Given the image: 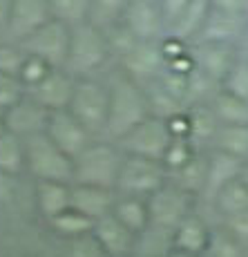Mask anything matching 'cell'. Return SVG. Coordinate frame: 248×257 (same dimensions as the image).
Wrapping results in <instances>:
<instances>
[{
  "label": "cell",
  "mask_w": 248,
  "mask_h": 257,
  "mask_svg": "<svg viewBox=\"0 0 248 257\" xmlns=\"http://www.w3.org/2000/svg\"><path fill=\"white\" fill-rule=\"evenodd\" d=\"M107 85H110V114H107L105 137L118 141L150 116V107H148L146 87L121 70L107 81Z\"/></svg>",
  "instance_id": "6da1fadb"
},
{
  "label": "cell",
  "mask_w": 248,
  "mask_h": 257,
  "mask_svg": "<svg viewBox=\"0 0 248 257\" xmlns=\"http://www.w3.org/2000/svg\"><path fill=\"white\" fill-rule=\"evenodd\" d=\"M110 58H114V54L105 29L94 25L92 21L72 27L69 54L65 63L67 72H72L76 78L96 76L110 63Z\"/></svg>",
  "instance_id": "7a4b0ae2"
},
{
  "label": "cell",
  "mask_w": 248,
  "mask_h": 257,
  "mask_svg": "<svg viewBox=\"0 0 248 257\" xmlns=\"http://www.w3.org/2000/svg\"><path fill=\"white\" fill-rule=\"evenodd\" d=\"M121 164V146L107 137H98L74 159V184L103 186L116 190Z\"/></svg>",
  "instance_id": "3957f363"
},
{
  "label": "cell",
  "mask_w": 248,
  "mask_h": 257,
  "mask_svg": "<svg viewBox=\"0 0 248 257\" xmlns=\"http://www.w3.org/2000/svg\"><path fill=\"white\" fill-rule=\"evenodd\" d=\"M25 141V172L34 181H69L74 184V159L63 152L45 132Z\"/></svg>",
  "instance_id": "277c9868"
},
{
  "label": "cell",
  "mask_w": 248,
  "mask_h": 257,
  "mask_svg": "<svg viewBox=\"0 0 248 257\" xmlns=\"http://www.w3.org/2000/svg\"><path fill=\"white\" fill-rule=\"evenodd\" d=\"M94 137H105L107 114H110V85L96 76L76 78L72 103L67 107Z\"/></svg>",
  "instance_id": "5b68a950"
},
{
  "label": "cell",
  "mask_w": 248,
  "mask_h": 257,
  "mask_svg": "<svg viewBox=\"0 0 248 257\" xmlns=\"http://www.w3.org/2000/svg\"><path fill=\"white\" fill-rule=\"evenodd\" d=\"M168 179H170V175H168L163 161L148 159V157H139V155H126L123 152V164H121V172H118L116 192L118 195L150 197Z\"/></svg>",
  "instance_id": "8992f818"
},
{
  "label": "cell",
  "mask_w": 248,
  "mask_h": 257,
  "mask_svg": "<svg viewBox=\"0 0 248 257\" xmlns=\"http://www.w3.org/2000/svg\"><path fill=\"white\" fill-rule=\"evenodd\" d=\"M148 208H150V224L175 233L177 226L192 210H197V197L168 179L157 192L148 197Z\"/></svg>",
  "instance_id": "52a82bcc"
},
{
  "label": "cell",
  "mask_w": 248,
  "mask_h": 257,
  "mask_svg": "<svg viewBox=\"0 0 248 257\" xmlns=\"http://www.w3.org/2000/svg\"><path fill=\"white\" fill-rule=\"evenodd\" d=\"M69 38H72V27L52 18L45 25H41L36 32L29 34L27 38H23L21 47L32 56L47 61L52 67H65L69 54Z\"/></svg>",
  "instance_id": "ba28073f"
},
{
  "label": "cell",
  "mask_w": 248,
  "mask_h": 257,
  "mask_svg": "<svg viewBox=\"0 0 248 257\" xmlns=\"http://www.w3.org/2000/svg\"><path fill=\"white\" fill-rule=\"evenodd\" d=\"M172 139L175 137H172L166 118L148 116L146 121H141L137 127H132L116 143L121 146V150L126 155H139V157H148V159L163 161V155H166Z\"/></svg>",
  "instance_id": "9c48e42d"
},
{
  "label": "cell",
  "mask_w": 248,
  "mask_h": 257,
  "mask_svg": "<svg viewBox=\"0 0 248 257\" xmlns=\"http://www.w3.org/2000/svg\"><path fill=\"white\" fill-rule=\"evenodd\" d=\"M118 70L135 78L137 83L157 81L166 70V56H163L161 41H137L118 58Z\"/></svg>",
  "instance_id": "30bf717a"
},
{
  "label": "cell",
  "mask_w": 248,
  "mask_h": 257,
  "mask_svg": "<svg viewBox=\"0 0 248 257\" xmlns=\"http://www.w3.org/2000/svg\"><path fill=\"white\" fill-rule=\"evenodd\" d=\"M45 135L56 143L63 152H67L72 159H76V157L96 139L69 110H56L49 114Z\"/></svg>",
  "instance_id": "8fae6325"
},
{
  "label": "cell",
  "mask_w": 248,
  "mask_h": 257,
  "mask_svg": "<svg viewBox=\"0 0 248 257\" xmlns=\"http://www.w3.org/2000/svg\"><path fill=\"white\" fill-rule=\"evenodd\" d=\"M121 23L139 41H161L168 34V23L159 0H130Z\"/></svg>",
  "instance_id": "7c38bea8"
},
{
  "label": "cell",
  "mask_w": 248,
  "mask_h": 257,
  "mask_svg": "<svg viewBox=\"0 0 248 257\" xmlns=\"http://www.w3.org/2000/svg\"><path fill=\"white\" fill-rule=\"evenodd\" d=\"M190 49L195 67L208 78H212L219 87L237 63V58L241 56L237 43H192Z\"/></svg>",
  "instance_id": "4fadbf2b"
},
{
  "label": "cell",
  "mask_w": 248,
  "mask_h": 257,
  "mask_svg": "<svg viewBox=\"0 0 248 257\" xmlns=\"http://www.w3.org/2000/svg\"><path fill=\"white\" fill-rule=\"evenodd\" d=\"M47 21H52L49 0H12L5 36L9 41L21 43L23 38H27Z\"/></svg>",
  "instance_id": "5bb4252c"
},
{
  "label": "cell",
  "mask_w": 248,
  "mask_h": 257,
  "mask_svg": "<svg viewBox=\"0 0 248 257\" xmlns=\"http://www.w3.org/2000/svg\"><path fill=\"white\" fill-rule=\"evenodd\" d=\"M52 112L45 105L36 101L34 96L25 94L18 103H14L7 112H5V125L9 132H14L21 139H29L34 135H41L47 130V121Z\"/></svg>",
  "instance_id": "9a60e30c"
},
{
  "label": "cell",
  "mask_w": 248,
  "mask_h": 257,
  "mask_svg": "<svg viewBox=\"0 0 248 257\" xmlns=\"http://www.w3.org/2000/svg\"><path fill=\"white\" fill-rule=\"evenodd\" d=\"M74 87H76V76L67 72L65 67H54L36 87L27 90V94L36 98L41 105H45L49 112H56L69 107Z\"/></svg>",
  "instance_id": "2e32d148"
},
{
  "label": "cell",
  "mask_w": 248,
  "mask_h": 257,
  "mask_svg": "<svg viewBox=\"0 0 248 257\" xmlns=\"http://www.w3.org/2000/svg\"><path fill=\"white\" fill-rule=\"evenodd\" d=\"M248 32V14L210 9L195 43H237Z\"/></svg>",
  "instance_id": "e0dca14e"
},
{
  "label": "cell",
  "mask_w": 248,
  "mask_h": 257,
  "mask_svg": "<svg viewBox=\"0 0 248 257\" xmlns=\"http://www.w3.org/2000/svg\"><path fill=\"white\" fill-rule=\"evenodd\" d=\"M92 233L96 235V239L110 253V257H132V253H135L137 235L114 212L94 221Z\"/></svg>",
  "instance_id": "ac0fdd59"
},
{
  "label": "cell",
  "mask_w": 248,
  "mask_h": 257,
  "mask_svg": "<svg viewBox=\"0 0 248 257\" xmlns=\"http://www.w3.org/2000/svg\"><path fill=\"white\" fill-rule=\"evenodd\" d=\"M244 164L246 161L237 159V157L228 155V152L208 150V175H206V188H203L201 199H206L208 204H212L217 192L241 175Z\"/></svg>",
  "instance_id": "d6986e66"
},
{
  "label": "cell",
  "mask_w": 248,
  "mask_h": 257,
  "mask_svg": "<svg viewBox=\"0 0 248 257\" xmlns=\"http://www.w3.org/2000/svg\"><path fill=\"white\" fill-rule=\"evenodd\" d=\"M118 192L112 188L103 186H87V184H74L72 186V208L81 210L90 219H101L110 215L116 204Z\"/></svg>",
  "instance_id": "ffe728a7"
},
{
  "label": "cell",
  "mask_w": 248,
  "mask_h": 257,
  "mask_svg": "<svg viewBox=\"0 0 248 257\" xmlns=\"http://www.w3.org/2000/svg\"><path fill=\"white\" fill-rule=\"evenodd\" d=\"M72 186L69 181H34L36 208L47 221L72 208Z\"/></svg>",
  "instance_id": "44dd1931"
},
{
  "label": "cell",
  "mask_w": 248,
  "mask_h": 257,
  "mask_svg": "<svg viewBox=\"0 0 248 257\" xmlns=\"http://www.w3.org/2000/svg\"><path fill=\"white\" fill-rule=\"evenodd\" d=\"M212 228L197 210H192L186 219L175 228V248L186 250L192 255H206L208 244H210Z\"/></svg>",
  "instance_id": "7402d4cb"
},
{
  "label": "cell",
  "mask_w": 248,
  "mask_h": 257,
  "mask_svg": "<svg viewBox=\"0 0 248 257\" xmlns=\"http://www.w3.org/2000/svg\"><path fill=\"white\" fill-rule=\"evenodd\" d=\"M210 9H212L210 0H190V3L186 5V9L170 23L168 34L179 38L183 43H188V45H192V43L197 41V36H199Z\"/></svg>",
  "instance_id": "603a6c76"
},
{
  "label": "cell",
  "mask_w": 248,
  "mask_h": 257,
  "mask_svg": "<svg viewBox=\"0 0 248 257\" xmlns=\"http://www.w3.org/2000/svg\"><path fill=\"white\" fill-rule=\"evenodd\" d=\"M188 118H190V141L199 150H210L215 143L217 130H219V118L210 103H195L188 105Z\"/></svg>",
  "instance_id": "cb8c5ba5"
},
{
  "label": "cell",
  "mask_w": 248,
  "mask_h": 257,
  "mask_svg": "<svg viewBox=\"0 0 248 257\" xmlns=\"http://www.w3.org/2000/svg\"><path fill=\"white\" fill-rule=\"evenodd\" d=\"M114 215L128 226L135 235H141L150 226V208H148V197L137 195H118L114 204Z\"/></svg>",
  "instance_id": "d4e9b609"
},
{
  "label": "cell",
  "mask_w": 248,
  "mask_h": 257,
  "mask_svg": "<svg viewBox=\"0 0 248 257\" xmlns=\"http://www.w3.org/2000/svg\"><path fill=\"white\" fill-rule=\"evenodd\" d=\"M206 175H208V150H199L186 166L179 168L177 172H172L170 181H175L186 192L201 199L203 188H206Z\"/></svg>",
  "instance_id": "484cf974"
},
{
  "label": "cell",
  "mask_w": 248,
  "mask_h": 257,
  "mask_svg": "<svg viewBox=\"0 0 248 257\" xmlns=\"http://www.w3.org/2000/svg\"><path fill=\"white\" fill-rule=\"evenodd\" d=\"M175 248V233L150 224L141 235H137L132 257H168Z\"/></svg>",
  "instance_id": "4316f807"
},
{
  "label": "cell",
  "mask_w": 248,
  "mask_h": 257,
  "mask_svg": "<svg viewBox=\"0 0 248 257\" xmlns=\"http://www.w3.org/2000/svg\"><path fill=\"white\" fill-rule=\"evenodd\" d=\"M146 96H148V107H150V116H159V118H172L175 114L186 110V103L181 98H177L175 94L168 90L161 81H152L146 83Z\"/></svg>",
  "instance_id": "83f0119b"
},
{
  "label": "cell",
  "mask_w": 248,
  "mask_h": 257,
  "mask_svg": "<svg viewBox=\"0 0 248 257\" xmlns=\"http://www.w3.org/2000/svg\"><path fill=\"white\" fill-rule=\"evenodd\" d=\"M210 150H221L241 161H248V123L219 125Z\"/></svg>",
  "instance_id": "f1b7e54d"
},
{
  "label": "cell",
  "mask_w": 248,
  "mask_h": 257,
  "mask_svg": "<svg viewBox=\"0 0 248 257\" xmlns=\"http://www.w3.org/2000/svg\"><path fill=\"white\" fill-rule=\"evenodd\" d=\"M212 110L221 125H235V123H248V101L241 96L226 92L219 87V92L210 101Z\"/></svg>",
  "instance_id": "f546056e"
},
{
  "label": "cell",
  "mask_w": 248,
  "mask_h": 257,
  "mask_svg": "<svg viewBox=\"0 0 248 257\" xmlns=\"http://www.w3.org/2000/svg\"><path fill=\"white\" fill-rule=\"evenodd\" d=\"M47 224L58 237H63V239H67V241L92 233V228H94V219H90V217L83 215V212L76 208H67L65 212H61V215L52 217Z\"/></svg>",
  "instance_id": "4dcf8cb0"
},
{
  "label": "cell",
  "mask_w": 248,
  "mask_h": 257,
  "mask_svg": "<svg viewBox=\"0 0 248 257\" xmlns=\"http://www.w3.org/2000/svg\"><path fill=\"white\" fill-rule=\"evenodd\" d=\"M212 208L219 212L221 217L248 208V184L241 179V175L217 192V197L212 199Z\"/></svg>",
  "instance_id": "1f68e13d"
},
{
  "label": "cell",
  "mask_w": 248,
  "mask_h": 257,
  "mask_svg": "<svg viewBox=\"0 0 248 257\" xmlns=\"http://www.w3.org/2000/svg\"><path fill=\"white\" fill-rule=\"evenodd\" d=\"M0 172L14 177L25 172V141L9 130L0 137Z\"/></svg>",
  "instance_id": "d6a6232c"
},
{
  "label": "cell",
  "mask_w": 248,
  "mask_h": 257,
  "mask_svg": "<svg viewBox=\"0 0 248 257\" xmlns=\"http://www.w3.org/2000/svg\"><path fill=\"white\" fill-rule=\"evenodd\" d=\"M49 9H52V18L69 27H76L90 21L92 0H49Z\"/></svg>",
  "instance_id": "836d02e7"
},
{
  "label": "cell",
  "mask_w": 248,
  "mask_h": 257,
  "mask_svg": "<svg viewBox=\"0 0 248 257\" xmlns=\"http://www.w3.org/2000/svg\"><path fill=\"white\" fill-rule=\"evenodd\" d=\"M128 5H130V0H92L90 21L94 25H98V27L107 29L112 25L121 23Z\"/></svg>",
  "instance_id": "e575fe53"
},
{
  "label": "cell",
  "mask_w": 248,
  "mask_h": 257,
  "mask_svg": "<svg viewBox=\"0 0 248 257\" xmlns=\"http://www.w3.org/2000/svg\"><path fill=\"white\" fill-rule=\"evenodd\" d=\"M246 253L248 250L221 224L217 228H212L210 244H208V250H206L208 257H246Z\"/></svg>",
  "instance_id": "d590c367"
},
{
  "label": "cell",
  "mask_w": 248,
  "mask_h": 257,
  "mask_svg": "<svg viewBox=\"0 0 248 257\" xmlns=\"http://www.w3.org/2000/svg\"><path fill=\"white\" fill-rule=\"evenodd\" d=\"M197 152H199V148L190 139H172L166 155H163V166H166L168 175H172V172H177L179 168H183Z\"/></svg>",
  "instance_id": "8d00e7d4"
},
{
  "label": "cell",
  "mask_w": 248,
  "mask_h": 257,
  "mask_svg": "<svg viewBox=\"0 0 248 257\" xmlns=\"http://www.w3.org/2000/svg\"><path fill=\"white\" fill-rule=\"evenodd\" d=\"M25 56H27V52L21 47V43L9 41V38L0 41V72L3 74L18 76L25 63Z\"/></svg>",
  "instance_id": "74e56055"
},
{
  "label": "cell",
  "mask_w": 248,
  "mask_h": 257,
  "mask_svg": "<svg viewBox=\"0 0 248 257\" xmlns=\"http://www.w3.org/2000/svg\"><path fill=\"white\" fill-rule=\"evenodd\" d=\"M221 90L248 101V58L246 56L237 58V63L232 65V70L228 72V76L221 83Z\"/></svg>",
  "instance_id": "f35d334b"
},
{
  "label": "cell",
  "mask_w": 248,
  "mask_h": 257,
  "mask_svg": "<svg viewBox=\"0 0 248 257\" xmlns=\"http://www.w3.org/2000/svg\"><path fill=\"white\" fill-rule=\"evenodd\" d=\"M52 70H54V67L49 65L47 61L27 54V56H25L23 67H21V74H18V78H21V83L25 85V90H32V87H36Z\"/></svg>",
  "instance_id": "ab89813d"
},
{
  "label": "cell",
  "mask_w": 248,
  "mask_h": 257,
  "mask_svg": "<svg viewBox=\"0 0 248 257\" xmlns=\"http://www.w3.org/2000/svg\"><path fill=\"white\" fill-rule=\"evenodd\" d=\"M25 94H27V90L21 83V78L0 72V114H5L14 103L21 101Z\"/></svg>",
  "instance_id": "60d3db41"
},
{
  "label": "cell",
  "mask_w": 248,
  "mask_h": 257,
  "mask_svg": "<svg viewBox=\"0 0 248 257\" xmlns=\"http://www.w3.org/2000/svg\"><path fill=\"white\" fill-rule=\"evenodd\" d=\"M69 253L67 257H110L103 244L96 239L94 233H87V235H81L76 239H69Z\"/></svg>",
  "instance_id": "b9f144b4"
},
{
  "label": "cell",
  "mask_w": 248,
  "mask_h": 257,
  "mask_svg": "<svg viewBox=\"0 0 248 257\" xmlns=\"http://www.w3.org/2000/svg\"><path fill=\"white\" fill-rule=\"evenodd\" d=\"M221 226L248 250V208L221 217Z\"/></svg>",
  "instance_id": "7bdbcfd3"
},
{
  "label": "cell",
  "mask_w": 248,
  "mask_h": 257,
  "mask_svg": "<svg viewBox=\"0 0 248 257\" xmlns=\"http://www.w3.org/2000/svg\"><path fill=\"white\" fill-rule=\"evenodd\" d=\"M18 192V177L0 172V204H9Z\"/></svg>",
  "instance_id": "ee69618b"
},
{
  "label": "cell",
  "mask_w": 248,
  "mask_h": 257,
  "mask_svg": "<svg viewBox=\"0 0 248 257\" xmlns=\"http://www.w3.org/2000/svg\"><path fill=\"white\" fill-rule=\"evenodd\" d=\"M159 3H161L163 16H166V23H168V27H170V23L186 9V5L190 3V0H159Z\"/></svg>",
  "instance_id": "f6af8a7d"
},
{
  "label": "cell",
  "mask_w": 248,
  "mask_h": 257,
  "mask_svg": "<svg viewBox=\"0 0 248 257\" xmlns=\"http://www.w3.org/2000/svg\"><path fill=\"white\" fill-rule=\"evenodd\" d=\"M212 9L230 14H248V0H210Z\"/></svg>",
  "instance_id": "bcb514c9"
},
{
  "label": "cell",
  "mask_w": 248,
  "mask_h": 257,
  "mask_svg": "<svg viewBox=\"0 0 248 257\" xmlns=\"http://www.w3.org/2000/svg\"><path fill=\"white\" fill-rule=\"evenodd\" d=\"M9 3H12V0H0V34H3V36H5V29H7Z\"/></svg>",
  "instance_id": "7dc6e473"
},
{
  "label": "cell",
  "mask_w": 248,
  "mask_h": 257,
  "mask_svg": "<svg viewBox=\"0 0 248 257\" xmlns=\"http://www.w3.org/2000/svg\"><path fill=\"white\" fill-rule=\"evenodd\" d=\"M168 257H201V255H192V253H186V250H179V248H172Z\"/></svg>",
  "instance_id": "c3c4849f"
},
{
  "label": "cell",
  "mask_w": 248,
  "mask_h": 257,
  "mask_svg": "<svg viewBox=\"0 0 248 257\" xmlns=\"http://www.w3.org/2000/svg\"><path fill=\"white\" fill-rule=\"evenodd\" d=\"M241 179H244L246 184H248V161L244 164V168H241Z\"/></svg>",
  "instance_id": "681fc988"
},
{
  "label": "cell",
  "mask_w": 248,
  "mask_h": 257,
  "mask_svg": "<svg viewBox=\"0 0 248 257\" xmlns=\"http://www.w3.org/2000/svg\"><path fill=\"white\" fill-rule=\"evenodd\" d=\"M5 132H7V125H5V116L0 114V137H3Z\"/></svg>",
  "instance_id": "f907efd6"
},
{
  "label": "cell",
  "mask_w": 248,
  "mask_h": 257,
  "mask_svg": "<svg viewBox=\"0 0 248 257\" xmlns=\"http://www.w3.org/2000/svg\"><path fill=\"white\" fill-rule=\"evenodd\" d=\"M14 257H36V255H27V253H23V255H14Z\"/></svg>",
  "instance_id": "816d5d0a"
},
{
  "label": "cell",
  "mask_w": 248,
  "mask_h": 257,
  "mask_svg": "<svg viewBox=\"0 0 248 257\" xmlns=\"http://www.w3.org/2000/svg\"><path fill=\"white\" fill-rule=\"evenodd\" d=\"M246 257H248V255H246Z\"/></svg>",
  "instance_id": "f5cc1de1"
}]
</instances>
